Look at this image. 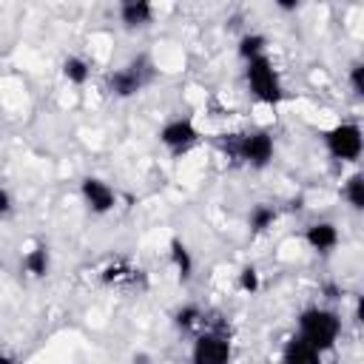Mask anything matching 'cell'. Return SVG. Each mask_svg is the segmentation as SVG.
<instances>
[{"label":"cell","mask_w":364,"mask_h":364,"mask_svg":"<svg viewBox=\"0 0 364 364\" xmlns=\"http://www.w3.org/2000/svg\"><path fill=\"white\" fill-rule=\"evenodd\" d=\"M9 210H11V196L6 188H0V216H6Z\"/></svg>","instance_id":"44dd1931"},{"label":"cell","mask_w":364,"mask_h":364,"mask_svg":"<svg viewBox=\"0 0 364 364\" xmlns=\"http://www.w3.org/2000/svg\"><path fill=\"white\" fill-rule=\"evenodd\" d=\"M23 267H26V273H31V276H46L48 273V247L46 245H37L34 250H28L26 253V259H23Z\"/></svg>","instance_id":"4fadbf2b"},{"label":"cell","mask_w":364,"mask_h":364,"mask_svg":"<svg viewBox=\"0 0 364 364\" xmlns=\"http://www.w3.org/2000/svg\"><path fill=\"white\" fill-rule=\"evenodd\" d=\"M0 364H14V358H9L6 353H0Z\"/></svg>","instance_id":"7402d4cb"},{"label":"cell","mask_w":364,"mask_h":364,"mask_svg":"<svg viewBox=\"0 0 364 364\" xmlns=\"http://www.w3.org/2000/svg\"><path fill=\"white\" fill-rule=\"evenodd\" d=\"M145 85V77L136 65H128V68H119L108 77V88L114 97H134L139 88Z\"/></svg>","instance_id":"ba28073f"},{"label":"cell","mask_w":364,"mask_h":364,"mask_svg":"<svg viewBox=\"0 0 364 364\" xmlns=\"http://www.w3.org/2000/svg\"><path fill=\"white\" fill-rule=\"evenodd\" d=\"M171 259H173L179 276L182 279H191V273H193V256H191V250L185 247L182 239H171Z\"/></svg>","instance_id":"7c38bea8"},{"label":"cell","mask_w":364,"mask_h":364,"mask_svg":"<svg viewBox=\"0 0 364 364\" xmlns=\"http://www.w3.org/2000/svg\"><path fill=\"white\" fill-rule=\"evenodd\" d=\"M344 196H347V202H350L355 210L364 208V176H361V173H353V176L347 179V185H344Z\"/></svg>","instance_id":"e0dca14e"},{"label":"cell","mask_w":364,"mask_h":364,"mask_svg":"<svg viewBox=\"0 0 364 364\" xmlns=\"http://www.w3.org/2000/svg\"><path fill=\"white\" fill-rule=\"evenodd\" d=\"M230 361V341L222 333H202L193 341L191 364H228Z\"/></svg>","instance_id":"5b68a950"},{"label":"cell","mask_w":364,"mask_h":364,"mask_svg":"<svg viewBox=\"0 0 364 364\" xmlns=\"http://www.w3.org/2000/svg\"><path fill=\"white\" fill-rule=\"evenodd\" d=\"M202 321V313H199V307H193V304H188V307H182L179 313H176V324L182 327V330H191V327H196Z\"/></svg>","instance_id":"ac0fdd59"},{"label":"cell","mask_w":364,"mask_h":364,"mask_svg":"<svg viewBox=\"0 0 364 364\" xmlns=\"http://www.w3.org/2000/svg\"><path fill=\"white\" fill-rule=\"evenodd\" d=\"M88 74H91V68H88V63L82 57H68L63 63V77L68 82H74V85H82L88 80Z\"/></svg>","instance_id":"9a60e30c"},{"label":"cell","mask_w":364,"mask_h":364,"mask_svg":"<svg viewBox=\"0 0 364 364\" xmlns=\"http://www.w3.org/2000/svg\"><path fill=\"white\" fill-rule=\"evenodd\" d=\"M264 46H267V40H264L262 34H245V37L239 40V54L250 63V60H256V57L264 54Z\"/></svg>","instance_id":"2e32d148"},{"label":"cell","mask_w":364,"mask_h":364,"mask_svg":"<svg viewBox=\"0 0 364 364\" xmlns=\"http://www.w3.org/2000/svg\"><path fill=\"white\" fill-rule=\"evenodd\" d=\"M80 191H82L85 205H88L94 213H108V210L114 208V202H117V193L111 191V185H105V182L97 179V176H85L82 185H80Z\"/></svg>","instance_id":"52a82bcc"},{"label":"cell","mask_w":364,"mask_h":364,"mask_svg":"<svg viewBox=\"0 0 364 364\" xmlns=\"http://www.w3.org/2000/svg\"><path fill=\"white\" fill-rule=\"evenodd\" d=\"M239 287H242L245 293H256V290H259V270H256V267H242V273H239Z\"/></svg>","instance_id":"d6986e66"},{"label":"cell","mask_w":364,"mask_h":364,"mask_svg":"<svg viewBox=\"0 0 364 364\" xmlns=\"http://www.w3.org/2000/svg\"><path fill=\"white\" fill-rule=\"evenodd\" d=\"M350 85H353V91H355L358 97L364 94V65H361V63L353 65V71H350Z\"/></svg>","instance_id":"ffe728a7"},{"label":"cell","mask_w":364,"mask_h":364,"mask_svg":"<svg viewBox=\"0 0 364 364\" xmlns=\"http://www.w3.org/2000/svg\"><path fill=\"white\" fill-rule=\"evenodd\" d=\"M222 148H225L230 156H236V159H242V162H247V165H253V168H264V165L273 159V136H270L267 131L230 134V136L222 142Z\"/></svg>","instance_id":"7a4b0ae2"},{"label":"cell","mask_w":364,"mask_h":364,"mask_svg":"<svg viewBox=\"0 0 364 364\" xmlns=\"http://www.w3.org/2000/svg\"><path fill=\"white\" fill-rule=\"evenodd\" d=\"M247 222H250V230H253V233H264L267 228H273V222H276V210H273L270 205L259 202V205H253Z\"/></svg>","instance_id":"5bb4252c"},{"label":"cell","mask_w":364,"mask_h":364,"mask_svg":"<svg viewBox=\"0 0 364 364\" xmlns=\"http://www.w3.org/2000/svg\"><path fill=\"white\" fill-rule=\"evenodd\" d=\"M282 364H321V353L310 347L304 338H290L282 350Z\"/></svg>","instance_id":"30bf717a"},{"label":"cell","mask_w":364,"mask_h":364,"mask_svg":"<svg viewBox=\"0 0 364 364\" xmlns=\"http://www.w3.org/2000/svg\"><path fill=\"white\" fill-rule=\"evenodd\" d=\"M341 333V318L333 310L324 307H310L299 316V338H304L310 347H316L318 353L333 350L336 338Z\"/></svg>","instance_id":"6da1fadb"},{"label":"cell","mask_w":364,"mask_h":364,"mask_svg":"<svg viewBox=\"0 0 364 364\" xmlns=\"http://www.w3.org/2000/svg\"><path fill=\"white\" fill-rule=\"evenodd\" d=\"M247 85H250L253 97H256L259 102H264V105H276V102H282V97H284V94H282L279 74H276L273 63H270L264 54L247 63Z\"/></svg>","instance_id":"3957f363"},{"label":"cell","mask_w":364,"mask_h":364,"mask_svg":"<svg viewBox=\"0 0 364 364\" xmlns=\"http://www.w3.org/2000/svg\"><path fill=\"white\" fill-rule=\"evenodd\" d=\"M304 239H307V245H310L313 250L327 253V250H333V247L338 245V228H336L333 222H316V225L307 228Z\"/></svg>","instance_id":"9c48e42d"},{"label":"cell","mask_w":364,"mask_h":364,"mask_svg":"<svg viewBox=\"0 0 364 364\" xmlns=\"http://www.w3.org/2000/svg\"><path fill=\"white\" fill-rule=\"evenodd\" d=\"M119 17H122V23H125L128 28H136V26H148V23H151L154 9H151V3H145V0H128V3H122Z\"/></svg>","instance_id":"8fae6325"},{"label":"cell","mask_w":364,"mask_h":364,"mask_svg":"<svg viewBox=\"0 0 364 364\" xmlns=\"http://www.w3.org/2000/svg\"><path fill=\"white\" fill-rule=\"evenodd\" d=\"M159 142L171 151V154H185L188 148H193L199 142V131L191 119H171L162 125L159 131Z\"/></svg>","instance_id":"8992f818"},{"label":"cell","mask_w":364,"mask_h":364,"mask_svg":"<svg viewBox=\"0 0 364 364\" xmlns=\"http://www.w3.org/2000/svg\"><path fill=\"white\" fill-rule=\"evenodd\" d=\"M324 145L327 151L336 156V159H344V162H355L361 156V148H364V139H361V128L353 125V122H341L336 128H330L324 134Z\"/></svg>","instance_id":"277c9868"}]
</instances>
